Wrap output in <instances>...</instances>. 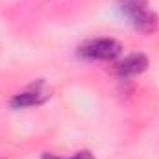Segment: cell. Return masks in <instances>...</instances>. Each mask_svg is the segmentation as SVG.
I'll return each mask as SVG.
<instances>
[{"label":"cell","mask_w":159,"mask_h":159,"mask_svg":"<svg viewBox=\"0 0 159 159\" xmlns=\"http://www.w3.org/2000/svg\"><path fill=\"white\" fill-rule=\"evenodd\" d=\"M119 11L128 22L143 34H150L157 26V15L150 9L148 0H117Z\"/></svg>","instance_id":"cell-1"},{"label":"cell","mask_w":159,"mask_h":159,"mask_svg":"<svg viewBox=\"0 0 159 159\" xmlns=\"http://www.w3.org/2000/svg\"><path fill=\"white\" fill-rule=\"evenodd\" d=\"M122 52L119 41L104 37V39H89L78 48V54L85 59L96 61H115Z\"/></svg>","instance_id":"cell-2"},{"label":"cell","mask_w":159,"mask_h":159,"mask_svg":"<svg viewBox=\"0 0 159 159\" xmlns=\"http://www.w3.org/2000/svg\"><path fill=\"white\" fill-rule=\"evenodd\" d=\"M50 96H52L50 91L44 87L43 81H39L37 85L34 83V85L28 87L26 91L17 93V94L9 100V106H11L13 109H24V107H32V106H41V104H44Z\"/></svg>","instance_id":"cell-3"},{"label":"cell","mask_w":159,"mask_h":159,"mask_svg":"<svg viewBox=\"0 0 159 159\" xmlns=\"http://www.w3.org/2000/svg\"><path fill=\"white\" fill-rule=\"evenodd\" d=\"M148 69V57L144 54H129L124 59L115 63L113 70L120 78H131L137 74H143Z\"/></svg>","instance_id":"cell-4"},{"label":"cell","mask_w":159,"mask_h":159,"mask_svg":"<svg viewBox=\"0 0 159 159\" xmlns=\"http://www.w3.org/2000/svg\"><path fill=\"white\" fill-rule=\"evenodd\" d=\"M43 159H94V157L89 150H81V152H76L74 156H70V157H57V156H52V154H44Z\"/></svg>","instance_id":"cell-5"}]
</instances>
